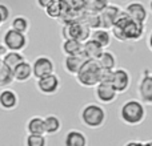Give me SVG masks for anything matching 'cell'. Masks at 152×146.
I'll return each mask as SVG.
<instances>
[{
	"label": "cell",
	"mask_w": 152,
	"mask_h": 146,
	"mask_svg": "<svg viewBox=\"0 0 152 146\" xmlns=\"http://www.w3.org/2000/svg\"><path fill=\"white\" fill-rule=\"evenodd\" d=\"M147 109L140 100H128L120 106L119 117L126 125L136 126L145 120Z\"/></svg>",
	"instance_id": "cell-1"
},
{
	"label": "cell",
	"mask_w": 152,
	"mask_h": 146,
	"mask_svg": "<svg viewBox=\"0 0 152 146\" xmlns=\"http://www.w3.org/2000/svg\"><path fill=\"white\" fill-rule=\"evenodd\" d=\"M45 15L51 19H60L61 16L66 13V9H64V5L60 0H55L53 3H51L47 8L44 9Z\"/></svg>",
	"instance_id": "cell-25"
},
{
	"label": "cell",
	"mask_w": 152,
	"mask_h": 146,
	"mask_svg": "<svg viewBox=\"0 0 152 146\" xmlns=\"http://www.w3.org/2000/svg\"><path fill=\"white\" fill-rule=\"evenodd\" d=\"M32 65V77L37 78L47 76L50 73H55V63L52 59L47 57V56H39L34 60Z\"/></svg>",
	"instance_id": "cell-9"
},
{
	"label": "cell",
	"mask_w": 152,
	"mask_h": 146,
	"mask_svg": "<svg viewBox=\"0 0 152 146\" xmlns=\"http://www.w3.org/2000/svg\"><path fill=\"white\" fill-rule=\"evenodd\" d=\"M144 146H152V141H147V142H144Z\"/></svg>",
	"instance_id": "cell-37"
},
{
	"label": "cell",
	"mask_w": 152,
	"mask_h": 146,
	"mask_svg": "<svg viewBox=\"0 0 152 146\" xmlns=\"http://www.w3.org/2000/svg\"><path fill=\"white\" fill-rule=\"evenodd\" d=\"M119 93L108 82H99L95 86V97L100 104H112L116 101Z\"/></svg>",
	"instance_id": "cell-11"
},
{
	"label": "cell",
	"mask_w": 152,
	"mask_h": 146,
	"mask_svg": "<svg viewBox=\"0 0 152 146\" xmlns=\"http://www.w3.org/2000/svg\"><path fill=\"white\" fill-rule=\"evenodd\" d=\"M1 24H3V21H1V17H0V25H1Z\"/></svg>",
	"instance_id": "cell-38"
},
{
	"label": "cell",
	"mask_w": 152,
	"mask_h": 146,
	"mask_svg": "<svg viewBox=\"0 0 152 146\" xmlns=\"http://www.w3.org/2000/svg\"><path fill=\"white\" fill-rule=\"evenodd\" d=\"M113 25L121 29L126 41H137V40H140L143 37L145 31V24L132 20L126 13V11H120Z\"/></svg>",
	"instance_id": "cell-2"
},
{
	"label": "cell",
	"mask_w": 152,
	"mask_h": 146,
	"mask_svg": "<svg viewBox=\"0 0 152 146\" xmlns=\"http://www.w3.org/2000/svg\"><path fill=\"white\" fill-rule=\"evenodd\" d=\"M26 130L28 134H44L45 136L44 117H40V116L31 117L26 124Z\"/></svg>",
	"instance_id": "cell-20"
},
{
	"label": "cell",
	"mask_w": 152,
	"mask_h": 146,
	"mask_svg": "<svg viewBox=\"0 0 152 146\" xmlns=\"http://www.w3.org/2000/svg\"><path fill=\"white\" fill-rule=\"evenodd\" d=\"M124 146H144V142L135 139V141H128Z\"/></svg>",
	"instance_id": "cell-33"
},
{
	"label": "cell",
	"mask_w": 152,
	"mask_h": 146,
	"mask_svg": "<svg viewBox=\"0 0 152 146\" xmlns=\"http://www.w3.org/2000/svg\"><path fill=\"white\" fill-rule=\"evenodd\" d=\"M44 129L47 136H55L61 129V121L58 116L48 114L44 117Z\"/></svg>",
	"instance_id": "cell-22"
},
{
	"label": "cell",
	"mask_w": 152,
	"mask_h": 146,
	"mask_svg": "<svg viewBox=\"0 0 152 146\" xmlns=\"http://www.w3.org/2000/svg\"><path fill=\"white\" fill-rule=\"evenodd\" d=\"M86 60H87V57L83 55V53L75 55V56H66V57H64V63H63L64 71L67 73H69V74L75 76Z\"/></svg>",
	"instance_id": "cell-16"
},
{
	"label": "cell",
	"mask_w": 152,
	"mask_h": 146,
	"mask_svg": "<svg viewBox=\"0 0 152 146\" xmlns=\"http://www.w3.org/2000/svg\"><path fill=\"white\" fill-rule=\"evenodd\" d=\"M111 85L113 86L119 94L126 93L131 86V74L127 69L124 68H118L116 66L112 72V80H111Z\"/></svg>",
	"instance_id": "cell-8"
},
{
	"label": "cell",
	"mask_w": 152,
	"mask_h": 146,
	"mask_svg": "<svg viewBox=\"0 0 152 146\" xmlns=\"http://www.w3.org/2000/svg\"><path fill=\"white\" fill-rule=\"evenodd\" d=\"M147 44H148V47H150V49L152 51V31L150 32V35H148V40H147Z\"/></svg>",
	"instance_id": "cell-35"
},
{
	"label": "cell",
	"mask_w": 152,
	"mask_h": 146,
	"mask_svg": "<svg viewBox=\"0 0 152 146\" xmlns=\"http://www.w3.org/2000/svg\"><path fill=\"white\" fill-rule=\"evenodd\" d=\"M89 39H92L94 41H96L99 45H102L103 48H108L111 45V41H112V36H111V32L108 29L104 28H96L91 31V36Z\"/></svg>",
	"instance_id": "cell-19"
},
{
	"label": "cell",
	"mask_w": 152,
	"mask_h": 146,
	"mask_svg": "<svg viewBox=\"0 0 152 146\" xmlns=\"http://www.w3.org/2000/svg\"><path fill=\"white\" fill-rule=\"evenodd\" d=\"M55 0H36V4L39 8H42V9H45V8L48 7V5L51 4V3H53Z\"/></svg>",
	"instance_id": "cell-32"
},
{
	"label": "cell",
	"mask_w": 152,
	"mask_h": 146,
	"mask_svg": "<svg viewBox=\"0 0 152 146\" xmlns=\"http://www.w3.org/2000/svg\"><path fill=\"white\" fill-rule=\"evenodd\" d=\"M80 121L84 126L89 129H99L107 121V112L103 108V105L96 104V102H89L81 108Z\"/></svg>",
	"instance_id": "cell-3"
},
{
	"label": "cell",
	"mask_w": 152,
	"mask_h": 146,
	"mask_svg": "<svg viewBox=\"0 0 152 146\" xmlns=\"http://www.w3.org/2000/svg\"><path fill=\"white\" fill-rule=\"evenodd\" d=\"M97 63L102 66V69H108V71H113L118 65V60L113 52L111 51H103V53L100 55V57L97 59Z\"/></svg>",
	"instance_id": "cell-23"
},
{
	"label": "cell",
	"mask_w": 152,
	"mask_h": 146,
	"mask_svg": "<svg viewBox=\"0 0 152 146\" xmlns=\"http://www.w3.org/2000/svg\"><path fill=\"white\" fill-rule=\"evenodd\" d=\"M60 85H61L60 77L56 76L55 73H50V74L43 76V77H40L36 80L37 90H39L42 94H45V96L55 94L56 92L60 89Z\"/></svg>",
	"instance_id": "cell-7"
},
{
	"label": "cell",
	"mask_w": 152,
	"mask_h": 146,
	"mask_svg": "<svg viewBox=\"0 0 152 146\" xmlns=\"http://www.w3.org/2000/svg\"><path fill=\"white\" fill-rule=\"evenodd\" d=\"M63 146H88V139L83 132L69 130L64 136Z\"/></svg>",
	"instance_id": "cell-18"
},
{
	"label": "cell",
	"mask_w": 152,
	"mask_h": 146,
	"mask_svg": "<svg viewBox=\"0 0 152 146\" xmlns=\"http://www.w3.org/2000/svg\"><path fill=\"white\" fill-rule=\"evenodd\" d=\"M19 105V96L15 90L4 88L0 92V108L3 110H13Z\"/></svg>",
	"instance_id": "cell-14"
},
{
	"label": "cell",
	"mask_w": 152,
	"mask_h": 146,
	"mask_svg": "<svg viewBox=\"0 0 152 146\" xmlns=\"http://www.w3.org/2000/svg\"><path fill=\"white\" fill-rule=\"evenodd\" d=\"M102 77V66L97 60H86L80 69L75 74V78L84 88H95L100 82Z\"/></svg>",
	"instance_id": "cell-4"
},
{
	"label": "cell",
	"mask_w": 152,
	"mask_h": 146,
	"mask_svg": "<svg viewBox=\"0 0 152 146\" xmlns=\"http://www.w3.org/2000/svg\"><path fill=\"white\" fill-rule=\"evenodd\" d=\"M13 72V80L18 82H26L32 77V65L27 60L21 61L20 64L12 69Z\"/></svg>",
	"instance_id": "cell-17"
},
{
	"label": "cell",
	"mask_w": 152,
	"mask_h": 146,
	"mask_svg": "<svg viewBox=\"0 0 152 146\" xmlns=\"http://www.w3.org/2000/svg\"><path fill=\"white\" fill-rule=\"evenodd\" d=\"M103 51H104V48L97 44L96 41H94L92 39H87L86 41H83L81 53L87 57V60H97L103 53Z\"/></svg>",
	"instance_id": "cell-15"
},
{
	"label": "cell",
	"mask_w": 152,
	"mask_h": 146,
	"mask_svg": "<svg viewBox=\"0 0 152 146\" xmlns=\"http://www.w3.org/2000/svg\"><path fill=\"white\" fill-rule=\"evenodd\" d=\"M24 60H26V57H24L23 53L15 52V51H8V52L1 57V63L11 69H13L18 64H20L21 61H24Z\"/></svg>",
	"instance_id": "cell-24"
},
{
	"label": "cell",
	"mask_w": 152,
	"mask_h": 146,
	"mask_svg": "<svg viewBox=\"0 0 152 146\" xmlns=\"http://www.w3.org/2000/svg\"><path fill=\"white\" fill-rule=\"evenodd\" d=\"M10 28L15 29L18 32H21V33H27L29 29V20L26 17V16H15V17L11 20V27Z\"/></svg>",
	"instance_id": "cell-27"
},
{
	"label": "cell",
	"mask_w": 152,
	"mask_h": 146,
	"mask_svg": "<svg viewBox=\"0 0 152 146\" xmlns=\"http://www.w3.org/2000/svg\"><path fill=\"white\" fill-rule=\"evenodd\" d=\"M64 5L66 12L72 13H81L86 9V3L87 0H60Z\"/></svg>",
	"instance_id": "cell-26"
},
{
	"label": "cell",
	"mask_w": 152,
	"mask_h": 146,
	"mask_svg": "<svg viewBox=\"0 0 152 146\" xmlns=\"http://www.w3.org/2000/svg\"><path fill=\"white\" fill-rule=\"evenodd\" d=\"M91 36V29L80 20L68 21L63 25V39H76L79 41H86Z\"/></svg>",
	"instance_id": "cell-5"
},
{
	"label": "cell",
	"mask_w": 152,
	"mask_h": 146,
	"mask_svg": "<svg viewBox=\"0 0 152 146\" xmlns=\"http://www.w3.org/2000/svg\"><path fill=\"white\" fill-rule=\"evenodd\" d=\"M3 44L5 45L8 51L21 52L28 45V37L26 33L18 32L12 28H8L3 35Z\"/></svg>",
	"instance_id": "cell-6"
},
{
	"label": "cell",
	"mask_w": 152,
	"mask_h": 146,
	"mask_svg": "<svg viewBox=\"0 0 152 146\" xmlns=\"http://www.w3.org/2000/svg\"><path fill=\"white\" fill-rule=\"evenodd\" d=\"M7 52H8V49L5 48V45L4 44H0V57H3V56H4Z\"/></svg>",
	"instance_id": "cell-34"
},
{
	"label": "cell",
	"mask_w": 152,
	"mask_h": 146,
	"mask_svg": "<svg viewBox=\"0 0 152 146\" xmlns=\"http://www.w3.org/2000/svg\"><path fill=\"white\" fill-rule=\"evenodd\" d=\"M124 11L132 20L137 21V23L145 24L148 19V9L142 1H131L129 4H127Z\"/></svg>",
	"instance_id": "cell-13"
},
{
	"label": "cell",
	"mask_w": 152,
	"mask_h": 146,
	"mask_svg": "<svg viewBox=\"0 0 152 146\" xmlns=\"http://www.w3.org/2000/svg\"><path fill=\"white\" fill-rule=\"evenodd\" d=\"M83 49V43L76 39H64L61 44V51L66 56H75L80 55Z\"/></svg>",
	"instance_id": "cell-21"
},
{
	"label": "cell",
	"mask_w": 152,
	"mask_h": 146,
	"mask_svg": "<svg viewBox=\"0 0 152 146\" xmlns=\"http://www.w3.org/2000/svg\"><path fill=\"white\" fill-rule=\"evenodd\" d=\"M120 7L116 4H108L102 12H99V19H100V28H104L110 31L112 28L115 20L118 19L119 13H120Z\"/></svg>",
	"instance_id": "cell-12"
},
{
	"label": "cell",
	"mask_w": 152,
	"mask_h": 146,
	"mask_svg": "<svg viewBox=\"0 0 152 146\" xmlns=\"http://www.w3.org/2000/svg\"><path fill=\"white\" fill-rule=\"evenodd\" d=\"M10 16H11V9L5 4H0V17H1L3 23L10 20Z\"/></svg>",
	"instance_id": "cell-31"
},
{
	"label": "cell",
	"mask_w": 152,
	"mask_h": 146,
	"mask_svg": "<svg viewBox=\"0 0 152 146\" xmlns=\"http://www.w3.org/2000/svg\"><path fill=\"white\" fill-rule=\"evenodd\" d=\"M148 8H150V12L152 13V0H150V4H148Z\"/></svg>",
	"instance_id": "cell-36"
},
{
	"label": "cell",
	"mask_w": 152,
	"mask_h": 146,
	"mask_svg": "<svg viewBox=\"0 0 152 146\" xmlns=\"http://www.w3.org/2000/svg\"><path fill=\"white\" fill-rule=\"evenodd\" d=\"M13 72L7 65L1 64L0 66V86H8L13 82Z\"/></svg>",
	"instance_id": "cell-28"
},
{
	"label": "cell",
	"mask_w": 152,
	"mask_h": 146,
	"mask_svg": "<svg viewBox=\"0 0 152 146\" xmlns=\"http://www.w3.org/2000/svg\"><path fill=\"white\" fill-rule=\"evenodd\" d=\"M47 138L44 134H28L26 137V146H47Z\"/></svg>",
	"instance_id": "cell-30"
},
{
	"label": "cell",
	"mask_w": 152,
	"mask_h": 146,
	"mask_svg": "<svg viewBox=\"0 0 152 146\" xmlns=\"http://www.w3.org/2000/svg\"><path fill=\"white\" fill-rule=\"evenodd\" d=\"M108 4H110V0H87L86 9L89 11V12L99 13V12H102Z\"/></svg>",
	"instance_id": "cell-29"
},
{
	"label": "cell",
	"mask_w": 152,
	"mask_h": 146,
	"mask_svg": "<svg viewBox=\"0 0 152 146\" xmlns=\"http://www.w3.org/2000/svg\"><path fill=\"white\" fill-rule=\"evenodd\" d=\"M137 94L144 105H152V73L145 72L137 84Z\"/></svg>",
	"instance_id": "cell-10"
},
{
	"label": "cell",
	"mask_w": 152,
	"mask_h": 146,
	"mask_svg": "<svg viewBox=\"0 0 152 146\" xmlns=\"http://www.w3.org/2000/svg\"><path fill=\"white\" fill-rule=\"evenodd\" d=\"M1 64H3V63H1V57H0V66H1Z\"/></svg>",
	"instance_id": "cell-39"
}]
</instances>
